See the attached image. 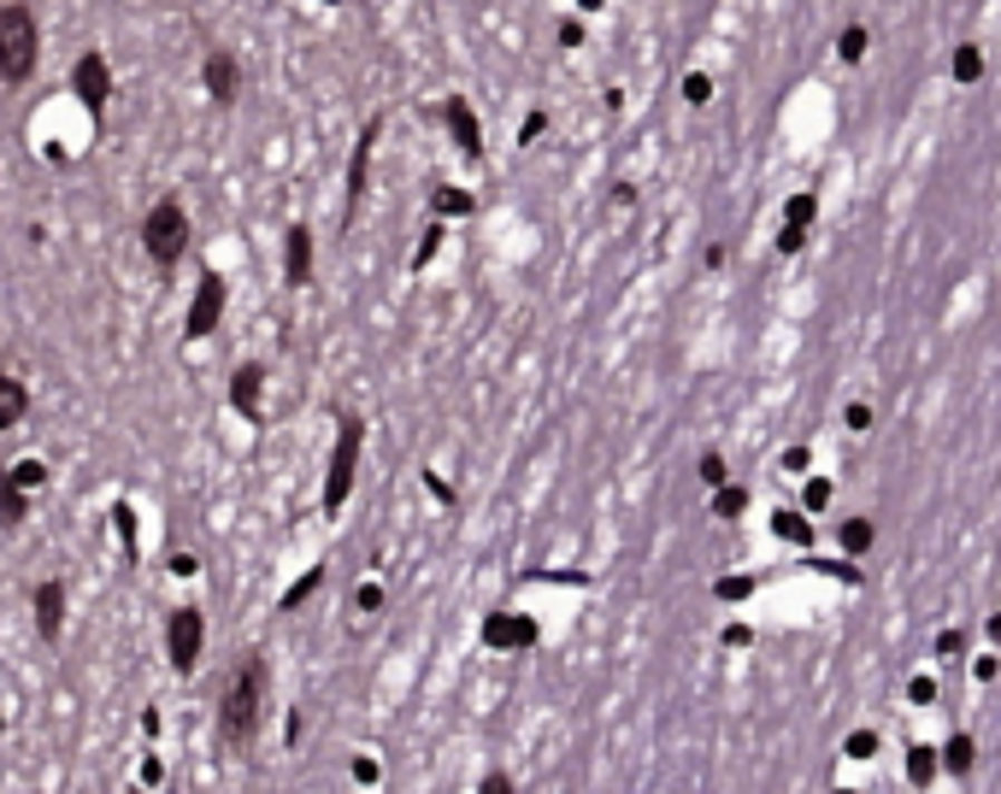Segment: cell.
Returning <instances> with one entry per match:
<instances>
[{"label": "cell", "mask_w": 1001, "mask_h": 794, "mask_svg": "<svg viewBox=\"0 0 1001 794\" xmlns=\"http://www.w3.org/2000/svg\"><path fill=\"white\" fill-rule=\"evenodd\" d=\"M265 700H271V688H265V665L260 659H242L231 677H224V695H218V736L231 742V747H247L260 736V724H265Z\"/></svg>", "instance_id": "1"}, {"label": "cell", "mask_w": 1001, "mask_h": 794, "mask_svg": "<svg viewBox=\"0 0 1001 794\" xmlns=\"http://www.w3.org/2000/svg\"><path fill=\"white\" fill-rule=\"evenodd\" d=\"M41 59V30L30 7H0V82H25Z\"/></svg>", "instance_id": "2"}, {"label": "cell", "mask_w": 1001, "mask_h": 794, "mask_svg": "<svg viewBox=\"0 0 1001 794\" xmlns=\"http://www.w3.org/2000/svg\"><path fill=\"white\" fill-rule=\"evenodd\" d=\"M360 448H366V418H342L337 448H330V471H324V512L337 518L353 494V477H360Z\"/></svg>", "instance_id": "3"}, {"label": "cell", "mask_w": 1001, "mask_h": 794, "mask_svg": "<svg viewBox=\"0 0 1001 794\" xmlns=\"http://www.w3.org/2000/svg\"><path fill=\"white\" fill-rule=\"evenodd\" d=\"M142 247H148V259L159 271H172L183 254H189V213H183L177 200H159L148 218H142Z\"/></svg>", "instance_id": "4"}, {"label": "cell", "mask_w": 1001, "mask_h": 794, "mask_svg": "<svg viewBox=\"0 0 1001 794\" xmlns=\"http://www.w3.org/2000/svg\"><path fill=\"white\" fill-rule=\"evenodd\" d=\"M165 654H172V672L189 677L201 654H206V618L195 606H172V618H165Z\"/></svg>", "instance_id": "5"}, {"label": "cell", "mask_w": 1001, "mask_h": 794, "mask_svg": "<svg viewBox=\"0 0 1001 794\" xmlns=\"http://www.w3.org/2000/svg\"><path fill=\"white\" fill-rule=\"evenodd\" d=\"M383 136V118H366L360 141H353V159H348V224L360 218V200H366V177H371V148Z\"/></svg>", "instance_id": "6"}, {"label": "cell", "mask_w": 1001, "mask_h": 794, "mask_svg": "<svg viewBox=\"0 0 1001 794\" xmlns=\"http://www.w3.org/2000/svg\"><path fill=\"white\" fill-rule=\"evenodd\" d=\"M218 318H224V277H218V271H206V277L195 283V301H189V318H183V324H189V336L201 342V336H213V330H218Z\"/></svg>", "instance_id": "7"}, {"label": "cell", "mask_w": 1001, "mask_h": 794, "mask_svg": "<svg viewBox=\"0 0 1001 794\" xmlns=\"http://www.w3.org/2000/svg\"><path fill=\"white\" fill-rule=\"evenodd\" d=\"M71 95H77L89 112L107 107V100H113V71H107V59H100V53H82L77 66H71Z\"/></svg>", "instance_id": "8"}, {"label": "cell", "mask_w": 1001, "mask_h": 794, "mask_svg": "<svg viewBox=\"0 0 1001 794\" xmlns=\"http://www.w3.org/2000/svg\"><path fill=\"white\" fill-rule=\"evenodd\" d=\"M443 124H448V136L460 141V154H466V159L484 154V124H477V112H472V100H466V95H448V100H443Z\"/></svg>", "instance_id": "9"}, {"label": "cell", "mask_w": 1001, "mask_h": 794, "mask_svg": "<svg viewBox=\"0 0 1001 794\" xmlns=\"http://www.w3.org/2000/svg\"><path fill=\"white\" fill-rule=\"evenodd\" d=\"M201 77H206V95H213L218 107H231L242 95V66H236V53H224V48H213L201 59Z\"/></svg>", "instance_id": "10"}, {"label": "cell", "mask_w": 1001, "mask_h": 794, "mask_svg": "<svg viewBox=\"0 0 1001 794\" xmlns=\"http://www.w3.org/2000/svg\"><path fill=\"white\" fill-rule=\"evenodd\" d=\"M283 283L289 288L312 283V229L307 224H289V236H283Z\"/></svg>", "instance_id": "11"}, {"label": "cell", "mask_w": 1001, "mask_h": 794, "mask_svg": "<svg viewBox=\"0 0 1001 794\" xmlns=\"http://www.w3.org/2000/svg\"><path fill=\"white\" fill-rule=\"evenodd\" d=\"M260 394H265V365H236V378H231V406L247 418V424H260V418H265Z\"/></svg>", "instance_id": "12"}, {"label": "cell", "mask_w": 1001, "mask_h": 794, "mask_svg": "<svg viewBox=\"0 0 1001 794\" xmlns=\"http://www.w3.org/2000/svg\"><path fill=\"white\" fill-rule=\"evenodd\" d=\"M36 630L41 641H59V630H66V589L59 582H36Z\"/></svg>", "instance_id": "13"}, {"label": "cell", "mask_w": 1001, "mask_h": 794, "mask_svg": "<svg viewBox=\"0 0 1001 794\" xmlns=\"http://www.w3.org/2000/svg\"><path fill=\"white\" fill-rule=\"evenodd\" d=\"M536 641V624L525 612H495L484 624V647H531Z\"/></svg>", "instance_id": "14"}, {"label": "cell", "mask_w": 1001, "mask_h": 794, "mask_svg": "<svg viewBox=\"0 0 1001 794\" xmlns=\"http://www.w3.org/2000/svg\"><path fill=\"white\" fill-rule=\"evenodd\" d=\"M25 412H30V389L18 378H0V430H18Z\"/></svg>", "instance_id": "15"}, {"label": "cell", "mask_w": 1001, "mask_h": 794, "mask_svg": "<svg viewBox=\"0 0 1001 794\" xmlns=\"http://www.w3.org/2000/svg\"><path fill=\"white\" fill-rule=\"evenodd\" d=\"M25 518H30V494L0 471V525H25Z\"/></svg>", "instance_id": "16"}, {"label": "cell", "mask_w": 1001, "mask_h": 794, "mask_svg": "<svg viewBox=\"0 0 1001 794\" xmlns=\"http://www.w3.org/2000/svg\"><path fill=\"white\" fill-rule=\"evenodd\" d=\"M319 582H324V566H312V571H307V577L295 582V589H283V600H278V612H301V606H307L312 595H319Z\"/></svg>", "instance_id": "17"}, {"label": "cell", "mask_w": 1001, "mask_h": 794, "mask_svg": "<svg viewBox=\"0 0 1001 794\" xmlns=\"http://www.w3.org/2000/svg\"><path fill=\"white\" fill-rule=\"evenodd\" d=\"M7 477H12L25 494H36L41 483H48V465H41V459H18V465H7Z\"/></svg>", "instance_id": "18"}, {"label": "cell", "mask_w": 1001, "mask_h": 794, "mask_svg": "<svg viewBox=\"0 0 1001 794\" xmlns=\"http://www.w3.org/2000/svg\"><path fill=\"white\" fill-rule=\"evenodd\" d=\"M113 530L124 541V559H136V512H130V500H118V507H113Z\"/></svg>", "instance_id": "19"}, {"label": "cell", "mask_w": 1001, "mask_h": 794, "mask_svg": "<svg viewBox=\"0 0 1001 794\" xmlns=\"http://www.w3.org/2000/svg\"><path fill=\"white\" fill-rule=\"evenodd\" d=\"M978 77H984V53L966 41V48H954V82H978Z\"/></svg>", "instance_id": "20"}, {"label": "cell", "mask_w": 1001, "mask_h": 794, "mask_svg": "<svg viewBox=\"0 0 1001 794\" xmlns=\"http://www.w3.org/2000/svg\"><path fill=\"white\" fill-rule=\"evenodd\" d=\"M771 525H778V536H784V541H796V548H807V541H813V525H807L801 512H778Z\"/></svg>", "instance_id": "21"}, {"label": "cell", "mask_w": 1001, "mask_h": 794, "mask_svg": "<svg viewBox=\"0 0 1001 794\" xmlns=\"http://www.w3.org/2000/svg\"><path fill=\"white\" fill-rule=\"evenodd\" d=\"M972 759H978V747H972V736H954V742L943 747V765H949V771H961V777H966V771H972Z\"/></svg>", "instance_id": "22"}, {"label": "cell", "mask_w": 1001, "mask_h": 794, "mask_svg": "<svg viewBox=\"0 0 1001 794\" xmlns=\"http://www.w3.org/2000/svg\"><path fill=\"white\" fill-rule=\"evenodd\" d=\"M872 536H878V530H872V518H848V525H843V548H848V553H866Z\"/></svg>", "instance_id": "23"}, {"label": "cell", "mask_w": 1001, "mask_h": 794, "mask_svg": "<svg viewBox=\"0 0 1001 794\" xmlns=\"http://www.w3.org/2000/svg\"><path fill=\"white\" fill-rule=\"evenodd\" d=\"M837 53L848 59V66H861V59H866V30H861V24H848V30L837 36Z\"/></svg>", "instance_id": "24"}, {"label": "cell", "mask_w": 1001, "mask_h": 794, "mask_svg": "<svg viewBox=\"0 0 1001 794\" xmlns=\"http://www.w3.org/2000/svg\"><path fill=\"white\" fill-rule=\"evenodd\" d=\"M813 213H819V200H813V195H789V206H784V224L807 229V224H813Z\"/></svg>", "instance_id": "25"}, {"label": "cell", "mask_w": 1001, "mask_h": 794, "mask_svg": "<svg viewBox=\"0 0 1001 794\" xmlns=\"http://www.w3.org/2000/svg\"><path fill=\"white\" fill-rule=\"evenodd\" d=\"M742 507H748V494H742V489H731V483H719L713 512H719V518H742Z\"/></svg>", "instance_id": "26"}, {"label": "cell", "mask_w": 1001, "mask_h": 794, "mask_svg": "<svg viewBox=\"0 0 1001 794\" xmlns=\"http://www.w3.org/2000/svg\"><path fill=\"white\" fill-rule=\"evenodd\" d=\"M436 213L460 218V213H472V195L466 189H436Z\"/></svg>", "instance_id": "27"}, {"label": "cell", "mask_w": 1001, "mask_h": 794, "mask_svg": "<svg viewBox=\"0 0 1001 794\" xmlns=\"http://www.w3.org/2000/svg\"><path fill=\"white\" fill-rule=\"evenodd\" d=\"M436 247H443V224H430V229H425V242L412 247V271H425V265L436 259Z\"/></svg>", "instance_id": "28"}, {"label": "cell", "mask_w": 1001, "mask_h": 794, "mask_svg": "<svg viewBox=\"0 0 1001 794\" xmlns=\"http://www.w3.org/2000/svg\"><path fill=\"white\" fill-rule=\"evenodd\" d=\"M907 777H913V783H931V777H936V754H931V747H913Z\"/></svg>", "instance_id": "29"}, {"label": "cell", "mask_w": 1001, "mask_h": 794, "mask_svg": "<svg viewBox=\"0 0 1001 794\" xmlns=\"http://www.w3.org/2000/svg\"><path fill=\"white\" fill-rule=\"evenodd\" d=\"M683 100H690V107H707V100H713V82H707L701 71H690L683 77Z\"/></svg>", "instance_id": "30"}, {"label": "cell", "mask_w": 1001, "mask_h": 794, "mask_svg": "<svg viewBox=\"0 0 1001 794\" xmlns=\"http://www.w3.org/2000/svg\"><path fill=\"white\" fill-rule=\"evenodd\" d=\"M878 754V736H872V729H854L848 736V759H872Z\"/></svg>", "instance_id": "31"}, {"label": "cell", "mask_w": 1001, "mask_h": 794, "mask_svg": "<svg viewBox=\"0 0 1001 794\" xmlns=\"http://www.w3.org/2000/svg\"><path fill=\"white\" fill-rule=\"evenodd\" d=\"M801 500H807V512H825V507H830V483H825V477H813Z\"/></svg>", "instance_id": "32"}, {"label": "cell", "mask_w": 1001, "mask_h": 794, "mask_svg": "<svg viewBox=\"0 0 1001 794\" xmlns=\"http://www.w3.org/2000/svg\"><path fill=\"white\" fill-rule=\"evenodd\" d=\"M801 242H807V229H796V224L778 229V254H801Z\"/></svg>", "instance_id": "33"}, {"label": "cell", "mask_w": 1001, "mask_h": 794, "mask_svg": "<svg viewBox=\"0 0 1001 794\" xmlns=\"http://www.w3.org/2000/svg\"><path fill=\"white\" fill-rule=\"evenodd\" d=\"M701 483H707V489H719V483H725V459H719V453H707V459H701Z\"/></svg>", "instance_id": "34"}, {"label": "cell", "mask_w": 1001, "mask_h": 794, "mask_svg": "<svg viewBox=\"0 0 1001 794\" xmlns=\"http://www.w3.org/2000/svg\"><path fill=\"white\" fill-rule=\"evenodd\" d=\"M353 606H360V612H378V606H383V589H378V582H360V595H353Z\"/></svg>", "instance_id": "35"}, {"label": "cell", "mask_w": 1001, "mask_h": 794, "mask_svg": "<svg viewBox=\"0 0 1001 794\" xmlns=\"http://www.w3.org/2000/svg\"><path fill=\"white\" fill-rule=\"evenodd\" d=\"M477 794H513V777H507V771H489V777L477 783Z\"/></svg>", "instance_id": "36"}, {"label": "cell", "mask_w": 1001, "mask_h": 794, "mask_svg": "<svg viewBox=\"0 0 1001 794\" xmlns=\"http://www.w3.org/2000/svg\"><path fill=\"white\" fill-rule=\"evenodd\" d=\"M378 777H383V771H378V759H353V783H360V788H371Z\"/></svg>", "instance_id": "37"}, {"label": "cell", "mask_w": 1001, "mask_h": 794, "mask_svg": "<svg viewBox=\"0 0 1001 794\" xmlns=\"http://www.w3.org/2000/svg\"><path fill=\"white\" fill-rule=\"evenodd\" d=\"M748 589H755L748 577H725V582H719V600H742Z\"/></svg>", "instance_id": "38"}, {"label": "cell", "mask_w": 1001, "mask_h": 794, "mask_svg": "<svg viewBox=\"0 0 1001 794\" xmlns=\"http://www.w3.org/2000/svg\"><path fill=\"white\" fill-rule=\"evenodd\" d=\"M907 695L920 700V706H931V700H936V683H931V677H913V683H907Z\"/></svg>", "instance_id": "39"}, {"label": "cell", "mask_w": 1001, "mask_h": 794, "mask_svg": "<svg viewBox=\"0 0 1001 794\" xmlns=\"http://www.w3.org/2000/svg\"><path fill=\"white\" fill-rule=\"evenodd\" d=\"M843 418H848V430H872V406H861V401H854Z\"/></svg>", "instance_id": "40"}, {"label": "cell", "mask_w": 1001, "mask_h": 794, "mask_svg": "<svg viewBox=\"0 0 1001 794\" xmlns=\"http://www.w3.org/2000/svg\"><path fill=\"white\" fill-rule=\"evenodd\" d=\"M542 124H548V118H542V112H531L525 124H518V141H536V136H542Z\"/></svg>", "instance_id": "41"}, {"label": "cell", "mask_w": 1001, "mask_h": 794, "mask_svg": "<svg viewBox=\"0 0 1001 794\" xmlns=\"http://www.w3.org/2000/svg\"><path fill=\"white\" fill-rule=\"evenodd\" d=\"M172 571H177V577H195L201 566H195V553H177V559H172Z\"/></svg>", "instance_id": "42"}, {"label": "cell", "mask_w": 1001, "mask_h": 794, "mask_svg": "<svg viewBox=\"0 0 1001 794\" xmlns=\"http://www.w3.org/2000/svg\"><path fill=\"white\" fill-rule=\"evenodd\" d=\"M990 641H1001V612L990 618Z\"/></svg>", "instance_id": "43"}, {"label": "cell", "mask_w": 1001, "mask_h": 794, "mask_svg": "<svg viewBox=\"0 0 1001 794\" xmlns=\"http://www.w3.org/2000/svg\"><path fill=\"white\" fill-rule=\"evenodd\" d=\"M837 794H854V788H837Z\"/></svg>", "instance_id": "44"}]
</instances>
